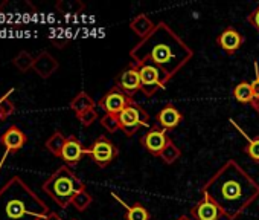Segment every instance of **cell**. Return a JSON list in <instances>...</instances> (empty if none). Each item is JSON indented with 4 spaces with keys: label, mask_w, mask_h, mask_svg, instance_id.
Instances as JSON below:
<instances>
[{
    "label": "cell",
    "mask_w": 259,
    "mask_h": 220,
    "mask_svg": "<svg viewBox=\"0 0 259 220\" xmlns=\"http://www.w3.org/2000/svg\"><path fill=\"white\" fill-rule=\"evenodd\" d=\"M70 108L75 112V115H79V114L87 112V110H90V108H95V101H93V98H92L87 92L81 90V92L70 101Z\"/></svg>",
    "instance_id": "cell-18"
},
{
    "label": "cell",
    "mask_w": 259,
    "mask_h": 220,
    "mask_svg": "<svg viewBox=\"0 0 259 220\" xmlns=\"http://www.w3.org/2000/svg\"><path fill=\"white\" fill-rule=\"evenodd\" d=\"M101 126H102L108 133H114V132L120 130L119 121H117V115H108V114H105V115L101 118Z\"/></svg>",
    "instance_id": "cell-27"
},
{
    "label": "cell",
    "mask_w": 259,
    "mask_h": 220,
    "mask_svg": "<svg viewBox=\"0 0 259 220\" xmlns=\"http://www.w3.org/2000/svg\"><path fill=\"white\" fill-rule=\"evenodd\" d=\"M45 220H63V218H61V217H60V215H58L57 212H52V211H51V212L48 214V217H46Z\"/></svg>",
    "instance_id": "cell-32"
},
{
    "label": "cell",
    "mask_w": 259,
    "mask_h": 220,
    "mask_svg": "<svg viewBox=\"0 0 259 220\" xmlns=\"http://www.w3.org/2000/svg\"><path fill=\"white\" fill-rule=\"evenodd\" d=\"M233 98L241 102V104H251L254 101L253 96V90H251V84L247 81H241L233 87Z\"/></svg>",
    "instance_id": "cell-19"
},
{
    "label": "cell",
    "mask_w": 259,
    "mask_h": 220,
    "mask_svg": "<svg viewBox=\"0 0 259 220\" xmlns=\"http://www.w3.org/2000/svg\"><path fill=\"white\" fill-rule=\"evenodd\" d=\"M85 155V149L84 145L79 142V139L76 136H67V141H66V145L61 152V159L69 165V167H75L81 158Z\"/></svg>",
    "instance_id": "cell-15"
},
{
    "label": "cell",
    "mask_w": 259,
    "mask_h": 220,
    "mask_svg": "<svg viewBox=\"0 0 259 220\" xmlns=\"http://www.w3.org/2000/svg\"><path fill=\"white\" fill-rule=\"evenodd\" d=\"M14 110H16V107H14V104L8 99V93L0 98V115H2V121L7 120L8 117H11V115L14 114Z\"/></svg>",
    "instance_id": "cell-28"
},
{
    "label": "cell",
    "mask_w": 259,
    "mask_h": 220,
    "mask_svg": "<svg viewBox=\"0 0 259 220\" xmlns=\"http://www.w3.org/2000/svg\"><path fill=\"white\" fill-rule=\"evenodd\" d=\"M133 102V98L128 96L126 93H123L122 90H119L116 86L108 90L98 102V105L104 110L108 115H119L122 110Z\"/></svg>",
    "instance_id": "cell-7"
},
{
    "label": "cell",
    "mask_w": 259,
    "mask_h": 220,
    "mask_svg": "<svg viewBox=\"0 0 259 220\" xmlns=\"http://www.w3.org/2000/svg\"><path fill=\"white\" fill-rule=\"evenodd\" d=\"M247 22L259 32V5L247 16Z\"/></svg>",
    "instance_id": "cell-30"
},
{
    "label": "cell",
    "mask_w": 259,
    "mask_h": 220,
    "mask_svg": "<svg viewBox=\"0 0 259 220\" xmlns=\"http://www.w3.org/2000/svg\"><path fill=\"white\" fill-rule=\"evenodd\" d=\"M58 67H60V63L48 51H41L35 57L34 66H32L34 72L43 80H48L49 77H52V74H55Z\"/></svg>",
    "instance_id": "cell-13"
},
{
    "label": "cell",
    "mask_w": 259,
    "mask_h": 220,
    "mask_svg": "<svg viewBox=\"0 0 259 220\" xmlns=\"http://www.w3.org/2000/svg\"><path fill=\"white\" fill-rule=\"evenodd\" d=\"M28 141V136L23 130H20L16 124L10 126L4 135L0 136V144H2L8 152H19Z\"/></svg>",
    "instance_id": "cell-14"
},
{
    "label": "cell",
    "mask_w": 259,
    "mask_h": 220,
    "mask_svg": "<svg viewBox=\"0 0 259 220\" xmlns=\"http://www.w3.org/2000/svg\"><path fill=\"white\" fill-rule=\"evenodd\" d=\"M66 141H67V136H64L61 132H55L48 141H46V149L57 158L61 156V152L66 145Z\"/></svg>",
    "instance_id": "cell-20"
},
{
    "label": "cell",
    "mask_w": 259,
    "mask_h": 220,
    "mask_svg": "<svg viewBox=\"0 0 259 220\" xmlns=\"http://www.w3.org/2000/svg\"><path fill=\"white\" fill-rule=\"evenodd\" d=\"M49 212L46 202L20 176L0 188V220H45Z\"/></svg>",
    "instance_id": "cell-3"
},
{
    "label": "cell",
    "mask_w": 259,
    "mask_h": 220,
    "mask_svg": "<svg viewBox=\"0 0 259 220\" xmlns=\"http://www.w3.org/2000/svg\"><path fill=\"white\" fill-rule=\"evenodd\" d=\"M116 87L126 93L128 96H133L135 92L141 90V74L139 69L133 64H128L125 70H122L116 78Z\"/></svg>",
    "instance_id": "cell-10"
},
{
    "label": "cell",
    "mask_w": 259,
    "mask_h": 220,
    "mask_svg": "<svg viewBox=\"0 0 259 220\" xmlns=\"http://www.w3.org/2000/svg\"><path fill=\"white\" fill-rule=\"evenodd\" d=\"M242 136L248 141V144H247V147H245L247 156H248L251 161L259 162V136H256V138H253V139H250L245 133H242Z\"/></svg>",
    "instance_id": "cell-26"
},
{
    "label": "cell",
    "mask_w": 259,
    "mask_h": 220,
    "mask_svg": "<svg viewBox=\"0 0 259 220\" xmlns=\"http://www.w3.org/2000/svg\"><path fill=\"white\" fill-rule=\"evenodd\" d=\"M154 28H156V25L147 14H139L130 22V29H132L138 37H141V40L148 37L154 31Z\"/></svg>",
    "instance_id": "cell-17"
},
{
    "label": "cell",
    "mask_w": 259,
    "mask_h": 220,
    "mask_svg": "<svg viewBox=\"0 0 259 220\" xmlns=\"http://www.w3.org/2000/svg\"><path fill=\"white\" fill-rule=\"evenodd\" d=\"M92 202H93L92 194L84 188V190L78 191V193L72 197L70 205H72V206H75V209H76V211L82 212V211H85V209L90 206V203H92Z\"/></svg>",
    "instance_id": "cell-22"
},
{
    "label": "cell",
    "mask_w": 259,
    "mask_h": 220,
    "mask_svg": "<svg viewBox=\"0 0 259 220\" xmlns=\"http://www.w3.org/2000/svg\"><path fill=\"white\" fill-rule=\"evenodd\" d=\"M182 156V152H180V149L174 144V141L169 138V141H168V144H166V147L163 149V152L160 153V159L165 162V164H168V165H171V164H174L179 158Z\"/></svg>",
    "instance_id": "cell-23"
},
{
    "label": "cell",
    "mask_w": 259,
    "mask_h": 220,
    "mask_svg": "<svg viewBox=\"0 0 259 220\" xmlns=\"http://www.w3.org/2000/svg\"><path fill=\"white\" fill-rule=\"evenodd\" d=\"M209 197L227 220H236L259 197V184L233 159L223 164L203 185Z\"/></svg>",
    "instance_id": "cell-2"
},
{
    "label": "cell",
    "mask_w": 259,
    "mask_h": 220,
    "mask_svg": "<svg viewBox=\"0 0 259 220\" xmlns=\"http://www.w3.org/2000/svg\"><path fill=\"white\" fill-rule=\"evenodd\" d=\"M34 60L35 57H32L28 51H20L14 60H13V64L20 70V72H28L32 66H34Z\"/></svg>",
    "instance_id": "cell-24"
},
{
    "label": "cell",
    "mask_w": 259,
    "mask_h": 220,
    "mask_svg": "<svg viewBox=\"0 0 259 220\" xmlns=\"http://www.w3.org/2000/svg\"><path fill=\"white\" fill-rule=\"evenodd\" d=\"M192 57L194 51L191 46L179 37L169 25L160 22L148 37L142 39L130 51V64L138 69L145 64L156 66L166 84L192 60Z\"/></svg>",
    "instance_id": "cell-1"
},
{
    "label": "cell",
    "mask_w": 259,
    "mask_h": 220,
    "mask_svg": "<svg viewBox=\"0 0 259 220\" xmlns=\"http://www.w3.org/2000/svg\"><path fill=\"white\" fill-rule=\"evenodd\" d=\"M256 74H257V64H256ZM250 84H251V90H253L254 99H259V74L254 77V80Z\"/></svg>",
    "instance_id": "cell-31"
},
{
    "label": "cell",
    "mask_w": 259,
    "mask_h": 220,
    "mask_svg": "<svg viewBox=\"0 0 259 220\" xmlns=\"http://www.w3.org/2000/svg\"><path fill=\"white\" fill-rule=\"evenodd\" d=\"M84 188L85 185L78 179L69 165H61L41 185V190L63 209L67 208L72 202V197Z\"/></svg>",
    "instance_id": "cell-4"
},
{
    "label": "cell",
    "mask_w": 259,
    "mask_h": 220,
    "mask_svg": "<svg viewBox=\"0 0 259 220\" xmlns=\"http://www.w3.org/2000/svg\"><path fill=\"white\" fill-rule=\"evenodd\" d=\"M221 215L220 208L206 196H203L201 200L191 208V217L194 220H220Z\"/></svg>",
    "instance_id": "cell-11"
},
{
    "label": "cell",
    "mask_w": 259,
    "mask_h": 220,
    "mask_svg": "<svg viewBox=\"0 0 259 220\" xmlns=\"http://www.w3.org/2000/svg\"><path fill=\"white\" fill-rule=\"evenodd\" d=\"M76 118H78V121H79L84 127H90V126L98 120V112H96L95 108H90V110H87V112H84V114L76 115Z\"/></svg>",
    "instance_id": "cell-29"
},
{
    "label": "cell",
    "mask_w": 259,
    "mask_h": 220,
    "mask_svg": "<svg viewBox=\"0 0 259 220\" xmlns=\"http://www.w3.org/2000/svg\"><path fill=\"white\" fill-rule=\"evenodd\" d=\"M169 141V136L166 133L165 129H160V126H154L151 127L142 138H141V144L142 147L150 152L154 156H160V153L163 152V149L166 147Z\"/></svg>",
    "instance_id": "cell-9"
},
{
    "label": "cell",
    "mask_w": 259,
    "mask_h": 220,
    "mask_svg": "<svg viewBox=\"0 0 259 220\" xmlns=\"http://www.w3.org/2000/svg\"><path fill=\"white\" fill-rule=\"evenodd\" d=\"M251 105H253V108L256 110V112L259 114V99H254V101L251 102Z\"/></svg>",
    "instance_id": "cell-33"
},
{
    "label": "cell",
    "mask_w": 259,
    "mask_h": 220,
    "mask_svg": "<svg viewBox=\"0 0 259 220\" xmlns=\"http://www.w3.org/2000/svg\"><path fill=\"white\" fill-rule=\"evenodd\" d=\"M139 74H141V90L144 92V95L153 96L157 90L165 89L166 84L163 83V77L156 66L145 64L139 69Z\"/></svg>",
    "instance_id": "cell-8"
},
{
    "label": "cell",
    "mask_w": 259,
    "mask_h": 220,
    "mask_svg": "<svg viewBox=\"0 0 259 220\" xmlns=\"http://www.w3.org/2000/svg\"><path fill=\"white\" fill-rule=\"evenodd\" d=\"M177 220H194L192 217H189V215H180Z\"/></svg>",
    "instance_id": "cell-34"
},
{
    "label": "cell",
    "mask_w": 259,
    "mask_h": 220,
    "mask_svg": "<svg viewBox=\"0 0 259 220\" xmlns=\"http://www.w3.org/2000/svg\"><path fill=\"white\" fill-rule=\"evenodd\" d=\"M244 43V37L235 29V28H226L218 37H217V45L227 54L233 55Z\"/></svg>",
    "instance_id": "cell-12"
},
{
    "label": "cell",
    "mask_w": 259,
    "mask_h": 220,
    "mask_svg": "<svg viewBox=\"0 0 259 220\" xmlns=\"http://www.w3.org/2000/svg\"><path fill=\"white\" fill-rule=\"evenodd\" d=\"M156 120L162 129L172 130L180 124V121L183 120V115L177 107H174L172 104H168L156 115Z\"/></svg>",
    "instance_id": "cell-16"
},
{
    "label": "cell",
    "mask_w": 259,
    "mask_h": 220,
    "mask_svg": "<svg viewBox=\"0 0 259 220\" xmlns=\"http://www.w3.org/2000/svg\"><path fill=\"white\" fill-rule=\"evenodd\" d=\"M72 220H76V218H72Z\"/></svg>",
    "instance_id": "cell-36"
},
{
    "label": "cell",
    "mask_w": 259,
    "mask_h": 220,
    "mask_svg": "<svg viewBox=\"0 0 259 220\" xmlns=\"http://www.w3.org/2000/svg\"><path fill=\"white\" fill-rule=\"evenodd\" d=\"M150 218H151L150 211L139 202L128 206L126 214H125V220H150Z\"/></svg>",
    "instance_id": "cell-21"
},
{
    "label": "cell",
    "mask_w": 259,
    "mask_h": 220,
    "mask_svg": "<svg viewBox=\"0 0 259 220\" xmlns=\"http://www.w3.org/2000/svg\"><path fill=\"white\" fill-rule=\"evenodd\" d=\"M117 153V147L107 136H99L89 149H85V155H90L99 168H105L108 164H111Z\"/></svg>",
    "instance_id": "cell-6"
},
{
    "label": "cell",
    "mask_w": 259,
    "mask_h": 220,
    "mask_svg": "<svg viewBox=\"0 0 259 220\" xmlns=\"http://www.w3.org/2000/svg\"><path fill=\"white\" fill-rule=\"evenodd\" d=\"M0 121H2V115H0Z\"/></svg>",
    "instance_id": "cell-35"
},
{
    "label": "cell",
    "mask_w": 259,
    "mask_h": 220,
    "mask_svg": "<svg viewBox=\"0 0 259 220\" xmlns=\"http://www.w3.org/2000/svg\"><path fill=\"white\" fill-rule=\"evenodd\" d=\"M55 8L63 14H76L84 10V4L78 2V0H61L55 5Z\"/></svg>",
    "instance_id": "cell-25"
},
{
    "label": "cell",
    "mask_w": 259,
    "mask_h": 220,
    "mask_svg": "<svg viewBox=\"0 0 259 220\" xmlns=\"http://www.w3.org/2000/svg\"><path fill=\"white\" fill-rule=\"evenodd\" d=\"M117 121H119L120 130L128 138H132L141 127H148L150 115L142 105H139L133 101L117 115Z\"/></svg>",
    "instance_id": "cell-5"
}]
</instances>
